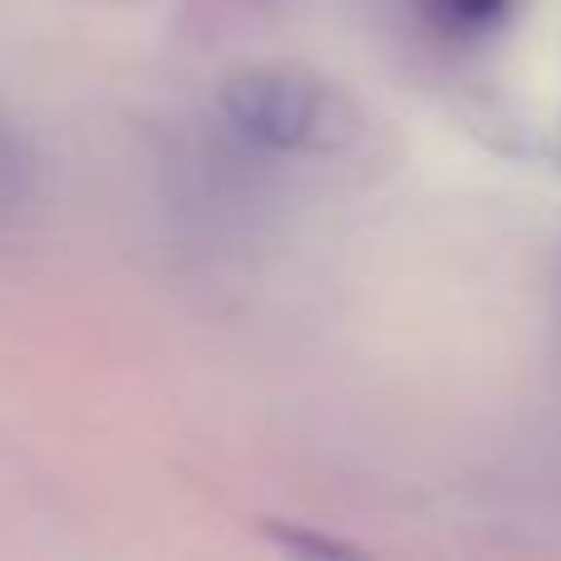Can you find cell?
I'll return each mask as SVG.
<instances>
[{"label": "cell", "mask_w": 561, "mask_h": 561, "mask_svg": "<svg viewBox=\"0 0 561 561\" xmlns=\"http://www.w3.org/2000/svg\"><path fill=\"white\" fill-rule=\"evenodd\" d=\"M222 114L247 144L290 158L345 153L359 138V108L340 84L296 59L242 65L222 79Z\"/></svg>", "instance_id": "1"}, {"label": "cell", "mask_w": 561, "mask_h": 561, "mask_svg": "<svg viewBox=\"0 0 561 561\" xmlns=\"http://www.w3.org/2000/svg\"><path fill=\"white\" fill-rule=\"evenodd\" d=\"M517 0H424V10L448 35H483L513 10Z\"/></svg>", "instance_id": "2"}, {"label": "cell", "mask_w": 561, "mask_h": 561, "mask_svg": "<svg viewBox=\"0 0 561 561\" xmlns=\"http://www.w3.org/2000/svg\"><path fill=\"white\" fill-rule=\"evenodd\" d=\"M25 178H30L25 148H20V138L10 134V128H0V207L25 193Z\"/></svg>", "instance_id": "3"}, {"label": "cell", "mask_w": 561, "mask_h": 561, "mask_svg": "<svg viewBox=\"0 0 561 561\" xmlns=\"http://www.w3.org/2000/svg\"><path fill=\"white\" fill-rule=\"evenodd\" d=\"M286 552H310V557H335V552H350V547H340V542H330V537H306V533H286V537H276Z\"/></svg>", "instance_id": "4"}]
</instances>
